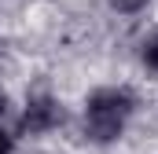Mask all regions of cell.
Masks as SVG:
<instances>
[{
  "label": "cell",
  "mask_w": 158,
  "mask_h": 154,
  "mask_svg": "<svg viewBox=\"0 0 158 154\" xmlns=\"http://www.w3.org/2000/svg\"><path fill=\"white\" fill-rule=\"evenodd\" d=\"M129 110H132V95H129V92H118V88H99V92H92V95H88V114H85L88 136L99 140V143H110L121 132Z\"/></svg>",
  "instance_id": "obj_1"
},
{
  "label": "cell",
  "mask_w": 158,
  "mask_h": 154,
  "mask_svg": "<svg viewBox=\"0 0 158 154\" xmlns=\"http://www.w3.org/2000/svg\"><path fill=\"white\" fill-rule=\"evenodd\" d=\"M59 121H63L59 103L48 99V95H37V99H30V107H26V114H22V132H48V128H55Z\"/></svg>",
  "instance_id": "obj_2"
},
{
  "label": "cell",
  "mask_w": 158,
  "mask_h": 154,
  "mask_svg": "<svg viewBox=\"0 0 158 154\" xmlns=\"http://www.w3.org/2000/svg\"><path fill=\"white\" fill-rule=\"evenodd\" d=\"M147 0H110V7H118V11H140Z\"/></svg>",
  "instance_id": "obj_3"
},
{
  "label": "cell",
  "mask_w": 158,
  "mask_h": 154,
  "mask_svg": "<svg viewBox=\"0 0 158 154\" xmlns=\"http://www.w3.org/2000/svg\"><path fill=\"white\" fill-rule=\"evenodd\" d=\"M143 59H147V66H151V70L158 74V40H151V44H147V51H143Z\"/></svg>",
  "instance_id": "obj_4"
},
{
  "label": "cell",
  "mask_w": 158,
  "mask_h": 154,
  "mask_svg": "<svg viewBox=\"0 0 158 154\" xmlns=\"http://www.w3.org/2000/svg\"><path fill=\"white\" fill-rule=\"evenodd\" d=\"M0 154H11V136L0 132Z\"/></svg>",
  "instance_id": "obj_5"
},
{
  "label": "cell",
  "mask_w": 158,
  "mask_h": 154,
  "mask_svg": "<svg viewBox=\"0 0 158 154\" xmlns=\"http://www.w3.org/2000/svg\"><path fill=\"white\" fill-rule=\"evenodd\" d=\"M0 114H4V92H0Z\"/></svg>",
  "instance_id": "obj_6"
}]
</instances>
